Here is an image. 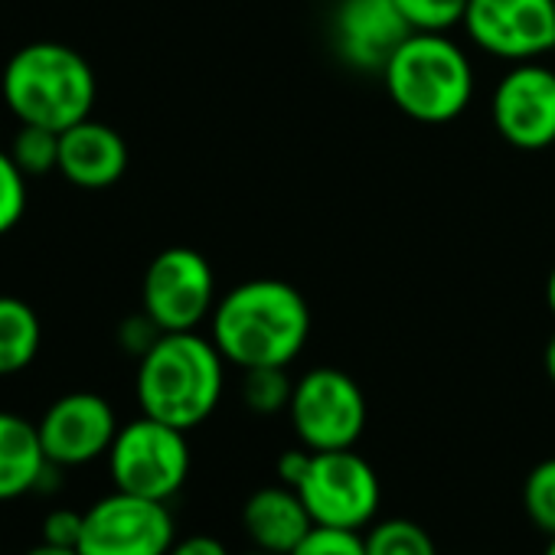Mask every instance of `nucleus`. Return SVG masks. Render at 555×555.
<instances>
[{
  "mask_svg": "<svg viewBox=\"0 0 555 555\" xmlns=\"http://www.w3.org/2000/svg\"><path fill=\"white\" fill-rule=\"evenodd\" d=\"M212 344L238 370L292 366L311 337L305 295L278 278H251L229 288L212 314Z\"/></svg>",
  "mask_w": 555,
  "mask_h": 555,
  "instance_id": "obj_1",
  "label": "nucleus"
},
{
  "mask_svg": "<svg viewBox=\"0 0 555 555\" xmlns=\"http://www.w3.org/2000/svg\"><path fill=\"white\" fill-rule=\"evenodd\" d=\"M225 360L212 337L196 331L160 334L157 344L138 360L134 396L141 415L193 431L203 425L222 399Z\"/></svg>",
  "mask_w": 555,
  "mask_h": 555,
  "instance_id": "obj_2",
  "label": "nucleus"
},
{
  "mask_svg": "<svg viewBox=\"0 0 555 555\" xmlns=\"http://www.w3.org/2000/svg\"><path fill=\"white\" fill-rule=\"evenodd\" d=\"M0 95L21 125H40L63 134L92 115L99 82L82 53L66 43L43 40L8 60Z\"/></svg>",
  "mask_w": 555,
  "mask_h": 555,
  "instance_id": "obj_3",
  "label": "nucleus"
},
{
  "mask_svg": "<svg viewBox=\"0 0 555 555\" xmlns=\"http://www.w3.org/2000/svg\"><path fill=\"white\" fill-rule=\"evenodd\" d=\"M392 105L418 125H448L474 99L470 56L448 34H412L383 69Z\"/></svg>",
  "mask_w": 555,
  "mask_h": 555,
  "instance_id": "obj_4",
  "label": "nucleus"
},
{
  "mask_svg": "<svg viewBox=\"0 0 555 555\" xmlns=\"http://www.w3.org/2000/svg\"><path fill=\"white\" fill-rule=\"evenodd\" d=\"M278 483L298 490L314 526L363 532L373 526L383 503V487L373 464L353 448H292L278 457Z\"/></svg>",
  "mask_w": 555,
  "mask_h": 555,
  "instance_id": "obj_5",
  "label": "nucleus"
},
{
  "mask_svg": "<svg viewBox=\"0 0 555 555\" xmlns=\"http://www.w3.org/2000/svg\"><path fill=\"white\" fill-rule=\"evenodd\" d=\"M190 441L183 428L141 415L118 428L108 448V477L115 490L170 503L190 477Z\"/></svg>",
  "mask_w": 555,
  "mask_h": 555,
  "instance_id": "obj_6",
  "label": "nucleus"
},
{
  "mask_svg": "<svg viewBox=\"0 0 555 555\" xmlns=\"http://www.w3.org/2000/svg\"><path fill=\"white\" fill-rule=\"evenodd\" d=\"M288 418L298 441L311 451L353 448L366 428V396L344 370L318 366L295 379Z\"/></svg>",
  "mask_w": 555,
  "mask_h": 555,
  "instance_id": "obj_7",
  "label": "nucleus"
},
{
  "mask_svg": "<svg viewBox=\"0 0 555 555\" xmlns=\"http://www.w3.org/2000/svg\"><path fill=\"white\" fill-rule=\"evenodd\" d=\"M177 522L167 503L112 490L82 509L79 555H167Z\"/></svg>",
  "mask_w": 555,
  "mask_h": 555,
  "instance_id": "obj_8",
  "label": "nucleus"
},
{
  "mask_svg": "<svg viewBox=\"0 0 555 555\" xmlns=\"http://www.w3.org/2000/svg\"><path fill=\"white\" fill-rule=\"evenodd\" d=\"M216 301L212 264L196 248H164L144 271L141 305L164 334L196 331L212 314Z\"/></svg>",
  "mask_w": 555,
  "mask_h": 555,
  "instance_id": "obj_9",
  "label": "nucleus"
},
{
  "mask_svg": "<svg viewBox=\"0 0 555 555\" xmlns=\"http://www.w3.org/2000/svg\"><path fill=\"white\" fill-rule=\"evenodd\" d=\"M464 30L477 50L509 66L542 60L555 50V0H467Z\"/></svg>",
  "mask_w": 555,
  "mask_h": 555,
  "instance_id": "obj_10",
  "label": "nucleus"
},
{
  "mask_svg": "<svg viewBox=\"0 0 555 555\" xmlns=\"http://www.w3.org/2000/svg\"><path fill=\"white\" fill-rule=\"evenodd\" d=\"M490 118L496 134L516 151L555 144V69L539 60L513 63L493 89Z\"/></svg>",
  "mask_w": 555,
  "mask_h": 555,
  "instance_id": "obj_11",
  "label": "nucleus"
},
{
  "mask_svg": "<svg viewBox=\"0 0 555 555\" xmlns=\"http://www.w3.org/2000/svg\"><path fill=\"white\" fill-rule=\"evenodd\" d=\"M118 428L121 425L112 402L102 399L99 392L60 396L37 422L47 461L56 464L60 470L86 467L99 457H108Z\"/></svg>",
  "mask_w": 555,
  "mask_h": 555,
  "instance_id": "obj_12",
  "label": "nucleus"
},
{
  "mask_svg": "<svg viewBox=\"0 0 555 555\" xmlns=\"http://www.w3.org/2000/svg\"><path fill=\"white\" fill-rule=\"evenodd\" d=\"M337 56L360 73H379L412 37L396 0H337L331 21Z\"/></svg>",
  "mask_w": 555,
  "mask_h": 555,
  "instance_id": "obj_13",
  "label": "nucleus"
},
{
  "mask_svg": "<svg viewBox=\"0 0 555 555\" xmlns=\"http://www.w3.org/2000/svg\"><path fill=\"white\" fill-rule=\"evenodd\" d=\"M56 170L79 190H108L128 170V144L112 125L86 118L60 134Z\"/></svg>",
  "mask_w": 555,
  "mask_h": 555,
  "instance_id": "obj_14",
  "label": "nucleus"
},
{
  "mask_svg": "<svg viewBox=\"0 0 555 555\" xmlns=\"http://www.w3.org/2000/svg\"><path fill=\"white\" fill-rule=\"evenodd\" d=\"M242 529L255 548H264L274 555H292L298 542L314 529V519L305 500L298 496V490L274 483V487H258L245 500Z\"/></svg>",
  "mask_w": 555,
  "mask_h": 555,
  "instance_id": "obj_15",
  "label": "nucleus"
},
{
  "mask_svg": "<svg viewBox=\"0 0 555 555\" xmlns=\"http://www.w3.org/2000/svg\"><path fill=\"white\" fill-rule=\"evenodd\" d=\"M56 470L60 467L47 461L37 422L0 409V503L47 493Z\"/></svg>",
  "mask_w": 555,
  "mask_h": 555,
  "instance_id": "obj_16",
  "label": "nucleus"
},
{
  "mask_svg": "<svg viewBox=\"0 0 555 555\" xmlns=\"http://www.w3.org/2000/svg\"><path fill=\"white\" fill-rule=\"evenodd\" d=\"M43 347L37 311L11 295H0V379L24 373Z\"/></svg>",
  "mask_w": 555,
  "mask_h": 555,
  "instance_id": "obj_17",
  "label": "nucleus"
},
{
  "mask_svg": "<svg viewBox=\"0 0 555 555\" xmlns=\"http://www.w3.org/2000/svg\"><path fill=\"white\" fill-rule=\"evenodd\" d=\"M363 542H366V555H438L428 529L405 516L373 522L363 532Z\"/></svg>",
  "mask_w": 555,
  "mask_h": 555,
  "instance_id": "obj_18",
  "label": "nucleus"
},
{
  "mask_svg": "<svg viewBox=\"0 0 555 555\" xmlns=\"http://www.w3.org/2000/svg\"><path fill=\"white\" fill-rule=\"evenodd\" d=\"M242 402L255 415H278L288 412L295 379L288 376V366H255L242 370Z\"/></svg>",
  "mask_w": 555,
  "mask_h": 555,
  "instance_id": "obj_19",
  "label": "nucleus"
},
{
  "mask_svg": "<svg viewBox=\"0 0 555 555\" xmlns=\"http://www.w3.org/2000/svg\"><path fill=\"white\" fill-rule=\"evenodd\" d=\"M11 157L27 177H40L60 167V131L40 125H21L11 141Z\"/></svg>",
  "mask_w": 555,
  "mask_h": 555,
  "instance_id": "obj_20",
  "label": "nucleus"
},
{
  "mask_svg": "<svg viewBox=\"0 0 555 555\" xmlns=\"http://www.w3.org/2000/svg\"><path fill=\"white\" fill-rule=\"evenodd\" d=\"M522 506L532 526L555 535V457L539 461L522 480Z\"/></svg>",
  "mask_w": 555,
  "mask_h": 555,
  "instance_id": "obj_21",
  "label": "nucleus"
},
{
  "mask_svg": "<svg viewBox=\"0 0 555 555\" xmlns=\"http://www.w3.org/2000/svg\"><path fill=\"white\" fill-rule=\"evenodd\" d=\"M412 34H448L464 27L467 0H396Z\"/></svg>",
  "mask_w": 555,
  "mask_h": 555,
  "instance_id": "obj_22",
  "label": "nucleus"
},
{
  "mask_svg": "<svg viewBox=\"0 0 555 555\" xmlns=\"http://www.w3.org/2000/svg\"><path fill=\"white\" fill-rule=\"evenodd\" d=\"M27 212V173L11 151H0V235H8Z\"/></svg>",
  "mask_w": 555,
  "mask_h": 555,
  "instance_id": "obj_23",
  "label": "nucleus"
},
{
  "mask_svg": "<svg viewBox=\"0 0 555 555\" xmlns=\"http://www.w3.org/2000/svg\"><path fill=\"white\" fill-rule=\"evenodd\" d=\"M292 555H366V542L357 529L314 526Z\"/></svg>",
  "mask_w": 555,
  "mask_h": 555,
  "instance_id": "obj_24",
  "label": "nucleus"
},
{
  "mask_svg": "<svg viewBox=\"0 0 555 555\" xmlns=\"http://www.w3.org/2000/svg\"><path fill=\"white\" fill-rule=\"evenodd\" d=\"M79 535H82V509L56 506V509H50V513L43 516V522H40V539H43V542L76 548V545H79Z\"/></svg>",
  "mask_w": 555,
  "mask_h": 555,
  "instance_id": "obj_25",
  "label": "nucleus"
},
{
  "mask_svg": "<svg viewBox=\"0 0 555 555\" xmlns=\"http://www.w3.org/2000/svg\"><path fill=\"white\" fill-rule=\"evenodd\" d=\"M160 334H164V331H160V327H157L144 311H141L138 318H128V321L121 324L118 340L125 344V350H128V353H134V357L141 360V357L157 344V337H160Z\"/></svg>",
  "mask_w": 555,
  "mask_h": 555,
  "instance_id": "obj_26",
  "label": "nucleus"
},
{
  "mask_svg": "<svg viewBox=\"0 0 555 555\" xmlns=\"http://www.w3.org/2000/svg\"><path fill=\"white\" fill-rule=\"evenodd\" d=\"M167 555H229V548L216 539V535H206V532H193V535H183L173 542V548Z\"/></svg>",
  "mask_w": 555,
  "mask_h": 555,
  "instance_id": "obj_27",
  "label": "nucleus"
},
{
  "mask_svg": "<svg viewBox=\"0 0 555 555\" xmlns=\"http://www.w3.org/2000/svg\"><path fill=\"white\" fill-rule=\"evenodd\" d=\"M24 555H79V548H69V545H53V542H37V545H30Z\"/></svg>",
  "mask_w": 555,
  "mask_h": 555,
  "instance_id": "obj_28",
  "label": "nucleus"
},
{
  "mask_svg": "<svg viewBox=\"0 0 555 555\" xmlns=\"http://www.w3.org/2000/svg\"><path fill=\"white\" fill-rule=\"evenodd\" d=\"M542 366H545V376L555 383V331H552V337L545 340V350H542Z\"/></svg>",
  "mask_w": 555,
  "mask_h": 555,
  "instance_id": "obj_29",
  "label": "nucleus"
},
{
  "mask_svg": "<svg viewBox=\"0 0 555 555\" xmlns=\"http://www.w3.org/2000/svg\"><path fill=\"white\" fill-rule=\"evenodd\" d=\"M545 305H548V311H552V318H555V264H552L548 282H545Z\"/></svg>",
  "mask_w": 555,
  "mask_h": 555,
  "instance_id": "obj_30",
  "label": "nucleus"
},
{
  "mask_svg": "<svg viewBox=\"0 0 555 555\" xmlns=\"http://www.w3.org/2000/svg\"><path fill=\"white\" fill-rule=\"evenodd\" d=\"M542 555H555V535H548V545H545V552Z\"/></svg>",
  "mask_w": 555,
  "mask_h": 555,
  "instance_id": "obj_31",
  "label": "nucleus"
},
{
  "mask_svg": "<svg viewBox=\"0 0 555 555\" xmlns=\"http://www.w3.org/2000/svg\"><path fill=\"white\" fill-rule=\"evenodd\" d=\"M245 555H274V552H264V548H251V552H245Z\"/></svg>",
  "mask_w": 555,
  "mask_h": 555,
  "instance_id": "obj_32",
  "label": "nucleus"
}]
</instances>
